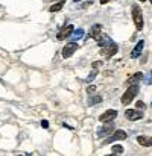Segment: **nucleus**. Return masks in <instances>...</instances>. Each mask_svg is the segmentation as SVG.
I'll return each mask as SVG.
<instances>
[{"label":"nucleus","mask_w":152,"mask_h":156,"mask_svg":"<svg viewBox=\"0 0 152 156\" xmlns=\"http://www.w3.org/2000/svg\"><path fill=\"white\" fill-rule=\"evenodd\" d=\"M138 93V85L134 83V85H129V88L126 89V93L122 95V103L123 105H129L131 103V100L135 97V94Z\"/></svg>","instance_id":"1"},{"label":"nucleus","mask_w":152,"mask_h":156,"mask_svg":"<svg viewBox=\"0 0 152 156\" xmlns=\"http://www.w3.org/2000/svg\"><path fill=\"white\" fill-rule=\"evenodd\" d=\"M132 20H134V24L137 28V30H142L143 29V14L140 11V8L137 6H132Z\"/></svg>","instance_id":"2"},{"label":"nucleus","mask_w":152,"mask_h":156,"mask_svg":"<svg viewBox=\"0 0 152 156\" xmlns=\"http://www.w3.org/2000/svg\"><path fill=\"white\" fill-rule=\"evenodd\" d=\"M126 136H128V133L125 132V130H116L113 133V136H110V138H107L105 141H104V146H107V144H111V143H114V141H119V139H126Z\"/></svg>","instance_id":"3"},{"label":"nucleus","mask_w":152,"mask_h":156,"mask_svg":"<svg viewBox=\"0 0 152 156\" xmlns=\"http://www.w3.org/2000/svg\"><path fill=\"white\" fill-rule=\"evenodd\" d=\"M117 50H119V46L114 44V42H110V44H107L104 47V50H102V56H107V58L114 56L117 53Z\"/></svg>","instance_id":"4"},{"label":"nucleus","mask_w":152,"mask_h":156,"mask_svg":"<svg viewBox=\"0 0 152 156\" xmlns=\"http://www.w3.org/2000/svg\"><path fill=\"white\" fill-rule=\"evenodd\" d=\"M116 117H117V111L116 109H108V111H105L104 114L99 117V120L102 123H111Z\"/></svg>","instance_id":"5"},{"label":"nucleus","mask_w":152,"mask_h":156,"mask_svg":"<svg viewBox=\"0 0 152 156\" xmlns=\"http://www.w3.org/2000/svg\"><path fill=\"white\" fill-rule=\"evenodd\" d=\"M78 44H76V42H69V44H66L64 46V49H62V56L64 58H70L73 55V53L78 50Z\"/></svg>","instance_id":"6"},{"label":"nucleus","mask_w":152,"mask_h":156,"mask_svg":"<svg viewBox=\"0 0 152 156\" xmlns=\"http://www.w3.org/2000/svg\"><path fill=\"white\" fill-rule=\"evenodd\" d=\"M125 117H126L129 121H137L143 115H142V112H138V111H135V109H126V111H125Z\"/></svg>","instance_id":"7"},{"label":"nucleus","mask_w":152,"mask_h":156,"mask_svg":"<svg viewBox=\"0 0 152 156\" xmlns=\"http://www.w3.org/2000/svg\"><path fill=\"white\" fill-rule=\"evenodd\" d=\"M72 32H73V26L72 24H67V26H64V28L58 32L56 38L58 40H66L69 35H72Z\"/></svg>","instance_id":"8"},{"label":"nucleus","mask_w":152,"mask_h":156,"mask_svg":"<svg viewBox=\"0 0 152 156\" xmlns=\"http://www.w3.org/2000/svg\"><path fill=\"white\" fill-rule=\"evenodd\" d=\"M143 47H145V41L143 40H140L137 44H135V47H134V50L131 52V58L132 59H137L140 55H142V52H143Z\"/></svg>","instance_id":"9"},{"label":"nucleus","mask_w":152,"mask_h":156,"mask_svg":"<svg viewBox=\"0 0 152 156\" xmlns=\"http://www.w3.org/2000/svg\"><path fill=\"white\" fill-rule=\"evenodd\" d=\"M90 36L91 38H94V40H102V26L100 24H96V26H93L91 28V30H90Z\"/></svg>","instance_id":"10"},{"label":"nucleus","mask_w":152,"mask_h":156,"mask_svg":"<svg viewBox=\"0 0 152 156\" xmlns=\"http://www.w3.org/2000/svg\"><path fill=\"white\" fill-rule=\"evenodd\" d=\"M137 143L143 147H152V138L151 136H145V135H140L137 136Z\"/></svg>","instance_id":"11"},{"label":"nucleus","mask_w":152,"mask_h":156,"mask_svg":"<svg viewBox=\"0 0 152 156\" xmlns=\"http://www.w3.org/2000/svg\"><path fill=\"white\" fill-rule=\"evenodd\" d=\"M142 79H143V73H142V71H138V73L132 74V76L126 80V85H134V83H137L138 80H142Z\"/></svg>","instance_id":"12"},{"label":"nucleus","mask_w":152,"mask_h":156,"mask_svg":"<svg viewBox=\"0 0 152 156\" xmlns=\"http://www.w3.org/2000/svg\"><path fill=\"white\" fill-rule=\"evenodd\" d=\"M113 124H108V126H105V127H102L100 129V130L99 132H97V135H99V136H102V135H107V133H110L111 130H113Z\"/></svg>","instance_id":"13"},{"label":"nucleus","mask_w":152,"mask_h":156,"mask_svg":"<svg viewBox=\"0 0 152 156\" xmlns=\"http://www.w3.org/2000/svg\"><path fill=\"white\" fill-rule=\"evenodd\" d=\"M64 6V2H58V3H53L50 8H49V11H50V12H58L59 9H61Z\"/></svg>","instance_id":"14"},{"label":"nucleus","mask_w":152,"mask_h":156,"mask_svg":"<svg viewBox=\"0 0 152 156\" xmlns=\"http://www.w3.org/2000/svg\"><path fill=\"white\" fill-rule=\"evenodd\" d=\"M113 153L114 155H122L123 153V147L120 146V144H114L113 146Z\"/></svg>","instance_id":"15"},{"label":"nucleus","mask_w":152,"mask_h":156,"mask_svg":"<svg viewBox=\"0 0 152 156\" xmlns=\"http://www.w3.org/2000/svg\"><path fill=\"white\" fill-rule=\"evenodd\" d=\"M72 35H73V38H76V40L82 38V36H84V30L82 29H78V30H75V34H72Z\"/></svg>","instance_id":"16"},{"label":"nucleus","mask_w":152,"mask_h":156,"mask_svg":"<svg viewBox=\"0 0 152 156\" xmlns=\"http://www.w3.org/2000/svg\"><path fill=\"white\" fill-rule=\"evenodd\" d=\"M100 102H102V97H100V95H96V97L90 99L88 103H90V105H94V103H100Z\"/></svg>","instance_id":"17"},{"label":"nucleus","mask_w":152,"mask_h":156,"mask_svg":"<svg viewBox=\"0 0 152 156\" xmlns=\"http://www.w3.org/2000/svg\"><path fill=\"white\" fill-rule=\"evenodd\" d=\"M96 74H97V70H94V71H93V74H90V76L87 77V80H85V82H91V80H93V79L96 77Z\"/></svg>","instance_id":"18"},{"label":"nucleus","mask_w":152,"mask_h":156,"mask_svg":"<svg viewBox=\"0 0 152 156\" xmlns=\"http://www.w3.org/2000/svg\"><path fill=\"white\" fill-rule=\"evenodd\" d=\"M135 106H137V109H145V103L142 100H138L137 103H135Z\"/></svg>","instance_id":"19"},{"label":"nucleus","mask_w":152,"mask_h":156,"mask_svg":"<svg viewBox=\"0 0 152 156\" xmlns=\"http://www.w3.org/2000/svg\"><path fill=\"white\" fill-rule=\"evenodd\" d=\"M41 126L44 127V129H47V127H49V121H47V120H43V121H41Z\"/></svg>","instance_id":"20"},{"label":"nucleus","mask_w":152,"mask_h":156,"mask_svg":"<svg viewBox=\"0 0 152 156\" xmlns=\"http://www.w3.org/2000/svg\"><path fill=\"white\" fill-rule=\"evenodd\" d=\"M94 89H96V87H93V85H91V87H88V88H87V93H94Z\"/></svg>","instance_id":"21"},{"label":"nucleus","mask_w":152,"mask_h":156,"mask_svg":"<svg viewBox=\"0 0 152 156\" xmlns=\"http://www.w3.org/2000/svg\"><path fill=\"white\" fill-rule=\"evenodd\" d=\"M64 127H67V129H69V130H73V127H72V126H69V124H67V123H64Z\"/></svg>","instance_id":"22"},{"label":"nucleus","mask_w":152,"mask_h":156,"mask_svg":"<svg viewBox=\"0 0 152 156\" xmlns=\"http://www.w3.org/2000/svg\"><path fill=\"white\" fill-rule=\"evenodd\" d=\"M110 0H100V5H105V3H108Z\"/></svg>","instance_id":"23"},{"label":"nucleus","mask_w":152,"mask_h":156,"mask_svg":"<svg viewBox=\"0 0 152 156\" xmlns=\"http://www.w3.org/2000/svg\"><path fill=\"white\" fill-rule=\"evenodd\" d=\"M148 83H152V74L149 76V79H148Z\"/></svg>","instance_id":"24"},{"label":"nucleus","mask_w":152,"mask_h":156,"mask_svg":"<svg viewBox=\"0 0 152 156\" xmlns=\"http://www.w3.org/2000/svg\"><path fill=\"white\" fill-rule=\"evenodd\" d=\"M75 2H76V3H78V2H81V0H75Z\"/></svg>","instance_id":"25"},{"label":"nucleus","mask_w":152,"mask_h":156,"mask_svg":"<svg viewBox=\"0 0 152 156\" xmlns=\"http://www.w3.org/2000/svg\"><path fill=\"white\" fill-rule=\"evenodd\" d=\"M140 2H146V0H140Z\"/></svg>","instance_id":"26"},{"label":"nucleus","mask_w":152,"mask_h":156,"mask_svg":"<svg viewBox=\"0 0 152 156\" xmlns=\"http://www.w3.org/2000/svg\"><path fill=\"white\" fill-rule=\"evenodd\" d=\"M151 5H152V0H151Z\"/></svg>","instance_id":"27"}]
</instances>
